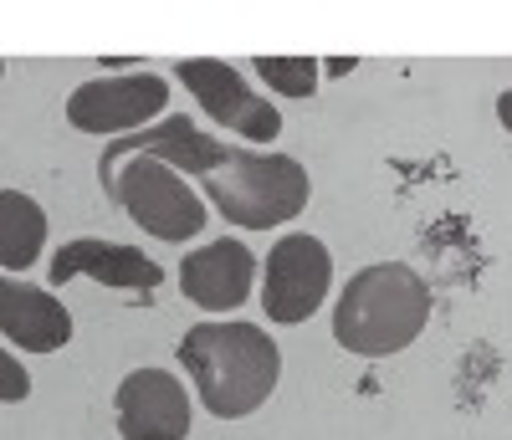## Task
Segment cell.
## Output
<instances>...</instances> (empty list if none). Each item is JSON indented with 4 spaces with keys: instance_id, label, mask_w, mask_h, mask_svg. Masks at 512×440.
I'll list each match as a JSON object with an SVG mask.
<instances>
[{
    "instance_id": "cell-1",
    "label": "cell",
    "mask_w": 512,
    "mask_h": 440,
    "mask_svg": "<svg viewBox=\"0 0 512 440\" xmlns=\"http://www.w3.org/2000/svg\"><path fill=\"white\" fill-rule=\"evenodd\" d=\"M180 364L195 379V400L216 420H246L282 379L277 343L256 323H195L180 338Z\"/></svg>"
},
{
    "instance_id": "cell-2",
    "label": "cell",
    "mask_w": 512,
    "mask_h": 440,
    "mask_svg": "<svg viewBox=\"0 0 512 440\" xmlns=\"http://www.w3.org/2000/svg\"><path fill=\"white\" fill-rule=\"evenodd\" d=\"M431 318V287L405 261H374L349 277L333 313V338L359 359H390L410 348Z\"/></svg>"
},
{
    "instance_id": "cell-3",
    "label": "cell",
    "mask_w": 512,
    "mask_h": 440,
    "mask_svg": "<svg viewBox=\"0 0 512 440\" xmlns=\"http://www.w3.org/2000/svg\"><path fill=\"white\" fill-rule=\"evenodd\" d=\"M205 195L231 226L241 231H267V226H287L292 215L308 210L313 180L308 169L287 159V154H231L216 174H205Z\"/></svg>"
},
{
    "instance_id": "cell-4",
    "label": "cell",
    "mask_w": 512,
    "mask_h": 440,
    "mask_svg": "<svg viewBox=\"0 0 512 440\" xmlns=\"http://www.w3.org/2000/svg\"><path fill=\"white\" fill-rule=\"evenodd\" d=\"M113 200L128 210V220L159 241H190L205 231V200L185 185L180 169H169L164 159H128L118 169Z\"/></svg>"
},
{
    "instance_id": "cell-5",
    "label": "cell",
    "mask_w": 512,
    "mask_h": 440,
    "mask_svg": "<svg viewBox=\"0 0 512 440\" xmlns=\"http://www.w3.org/2000/svg\"><path fill=\"white\" fill-rule=\"evenodd\" d=\"M169 82L154 72H128V77H98L82 82L67 98V123L77 134H103V139H128L164 113Z\"/></svg>"
},
{
    "instance_id": "cell-6",
    "label": "cell",
    "mask_w": 512,
    "mask_h": 440,
    "mask_svg": "<svg viewBox=\"0 0 512 440\" xmlns=\"http://www.w3.org/2000/svg\"><path fill=\"white\" fill-rule=\"evenodd\" d=\"M175 72H180V82L195 93V103H200V113H205L210 123L231 128V134H241V139H251V144H272V139L282 134V113H277L262 93H256V87H251L231 62L190 57V62H180Z\"/></svg>"
},
{
    "instance_id": "cell-7",
    "label": "cell",
    "mask_w": 512,
    "mask_h": 440,
    "mask_svg": "<svg viewBox=\"0 0 512 440\" xmlns=\"http://www.w3.org/2000/svg\"><path fill=\"white\" fill-rule=\"evenodd\" d=\"M164 159L169 169H180V174H216L236 149H226L221 139H210V134H200L195 128V118H185V113H175V118H164V123H154V128H144V134H128V139H113L108 149H103V159H98V180H103V195H113L118 190V169L128 164V159Z\"/></svg>"
},
{
    "instance_id": "cell-8",
    "label": "cell",
    "mask_w": 512,
    "mask_h": 440,
    "mask_svg": "<svg viewBox=\"0 0 512 440\" xmlns=\"http://www.w3.org/2000/svg\"><path fill=\"white\" fill-rule=\"evenodd\" d=\"M333 282V256L318 236H282L267 251V282L262 307L272 323H303L313 318Z\"/></svg>"
},
{
    "instance_id": "cell-9",
    "label": "cell",
    "mask_w": 512,
    "mask_h": 440,
    "mask_svg": "<svg viewBox=\"0 0 512 440\" xmlns=\"http://www.w3.org/2000/svg\"><path fill=\"white\" fill-rule=\"evenodd\" d=\"M118 435L123 440H185L190 435V394L169 369H134L118 394Z\"/></svg>"
},
{
    "instance_id": "cell-10",
    "label": "cell",
    "mask_w": 512,
    "mask_h": 440,
    "mask_svg": "<svg viewBox=\"0 0 512 440\" xmlns=\"http://www.w3.org/2000/svg\"><path fill=\"white\" fill-rule=\"evenodd\" d=\"M256 256L246 241H210L180 261V292L205 313H236L251 297Z\"/></svg>"
},
{
    "instance_id": "cell-11",
    "label": "cell",
    "mask_w": 512,
    "mask_h": 440,
    "mask_svg": "<svg viewBox=\"0 0 512 440\" xmlns=\"http://www.w3.org/2000/svg\"><path fill=\"white\" fill-rule=\"evenodd\" d=\"M72 277H93L103 287H123V292H154L164 282L159 261H149L139 246H118L103 236H77L52 256V282H72Z\"/></svg>"
},
{
    "instance_id": "cell-12",
    "label": "cell",
    "mask_w": 512,
    "mask_h": 440,
    "mask_svg": "<svg viewBox=\"0 0 512 440\" xmlns=\"http://www.w3.org/2000/svg\"><path fill=\"white\" fill-rule=\"evenodd\" d=\"M0 333H6L11 348H26V354H52L72 338V318L67 307L47 292L31 287L21 277L0 282Z\"/></svg>"
},
{
    "instance_id": "cell-13",
    "label": "cell",
    "mask_w": 512,
    "mask_h": 440,
    "mask_svg": "<svg viewBox=\"0 0 512 440\" xmlns=\"http://www.w3.org/2000/svg\"><path fill=\"white\" fill-rule=\"evenodd\" d=\"M41 241H47V215H41V205L21 190H0V267L11 277L26 272L41 256Z\"/></svg>"
},
{
    "instance_id": "cell-14",
    "label": "cell",
    "mask_w": 512,
    "mask_h": 440,
    "mask_svg": "<svg viewBox=\"0 0 512 440\" xmlns=\"http://www.w3.org/2000/svg\"><path fill=\"white\" fill-rule=\"evenodd\" d=\"M251 72L282 98H313V87H318L313 57H251Z\"/></svg>"
},
{
    "instance_id": "cell-15",
    "label": "cell",
    "mask_w": 512,
    "mask_h": 440,
    "mask_svg": "<svg viewBox=\"0 0 512 440\" xmlns=\"http://www.w3.org/2000/svg\"><path fill=\"white\" fill-rule=\"evenodd\" d=\"M26 394H31V379H26L21 359L16 354H0V405H21Z\"/></svg>"
},
{
    "instance_id": "cell-16",
    "label": "cell",
    "mask_w": 512,
    "mask_h": 440,
    "mask_svg": "<svg viewBox=\"0 0 512 440\" xmlns=\"http://www.w3.org/2000/svg\"><path fill=\"white\" fill-rule=\"evenodd\" d=\"M497 118H502V128L512 134V93H502V98H497Z\"/></svg>"
}]
</instances>
